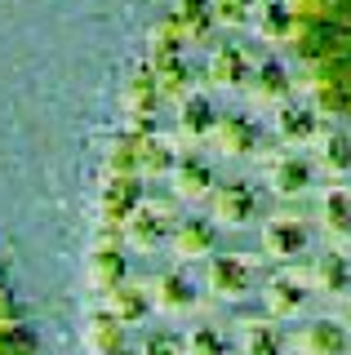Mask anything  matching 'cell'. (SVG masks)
Here are the masks:
<instances>
[{
  "label": "cell",
  "instance_id": "1",
  "mask_svg": "<svg viewBox=\"0 0 351 355\" xmlns=\"http://www.w3.org/2000/svg\"><path fill=\"white\" fill-rule=\"evenodd\" d=\"M120 280H129V253L120 249L116 240H103V236H98L94 258H89V284H94V293L103 297L107 288H116Z\"/></svg>",
  "mask_w": 351,
  "mask_h": 355
},
{
  "label": "cell",
  "instance_id": "2",
  "mask_svg": "<svg viewBox=\"0 0 351 355\" xmlns=\"http://www.w3.org/2000/svg\"><path fill=\"white\" fill-rule=\"evenodd\" d=\"M89 347H94V355H125L129 333L120 329L107 311H94L89 315Z\"/></svg>",
  "mask_w": 351,
  "mask_h": 355
}]
</instances>
